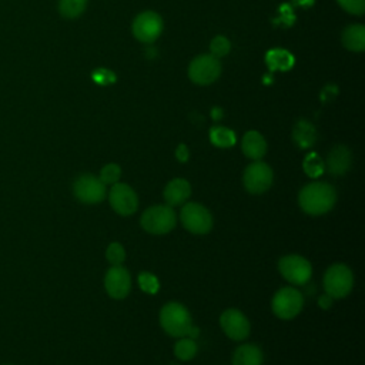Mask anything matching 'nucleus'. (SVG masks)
<instances>
[{
	"label": "nucleus",
	"instance_id": "obj_29",
	"mask_svg": "<svg viewBox=\"0 0 365 365\" xmlns=\"http://www.w3.org/2000/svg\"><path fill=\"white\" fill-rule=\"evenodd\" d=\"M138 285L147 294H155L160 288V282H158L157 277L150 272H141L138 275Z\"/></svg>",
	"mask_w": 365,
	"mask_h": 365
},
{
	"label": "nucleus",
	"instance_id": "obj_21",
	"mask_svg": "<svg viewBox=\"0 0 365 365\" xmlns=\"http://www.w3.org/2000/svg\"><path fill=\"white\" fill-rule=\"evenodd\" d=\"M265 63L271 71H287L294 66V57L287 50L274 48L265 54Z\"/></svg>",
	"mask_w": 365,
	"mask_h": 365
},
{
	"label": "nucleus",
	"instance_id": "obj_16",
	"mask_svg": "<svg viewBox=\"0 0 365 365\" xmlns=\"http://www.w3.org/2000/svg\"><path fill=\"white\" fill-rule=\"evenodd\" d=\"M163 195L167 205H182L191 195V185L184 178H174L165 185Z\"/></svg>",
	"mask_w": 365,
	"mask_h": 365
},
{
	"label": "nucleus",
	"instance_id": "obj_19",
	"mask_svg": "<svg viewBox=\"0 0 365 365\" xmlns=\"http://www.w3.org/2000/svg\"><path fill=\"white\" fill-rule=\"evenodd\" d=\"M342 44L351 51H362L365 48V27L362 24H351L342 31Z\"/></svg>",
	"mask_w": 365,
	"mask_h": 365
},
{
	"label": "nucleus",
	"instance_id": "obj_6",
	"mask_svg": "<svg viewBox=\"0 0 365 365\" xmlns=\"http://www.w3.org/2000/svg\"><path fill=\"white\" fill-rule=\"evenodd\" d=\"M304 307V297L292 287H285L277 291L271 301L272 312L281 319L295 318Z\"/></svg>",
	"mask_w": 365,
	"mask_h": 365
},
{
	"label": "nucleus",
	"instance_id": "obj_17",
	"mask_svg": "<svg viewBox=\"0 0 365 365\" xmlns=\"http://www.w3.org/2000/svg\"><path fill=\"white\" fill-rule=\"evenodd\" d=\"M241 148L245 157L257 161L261 160L267 153V143L265 138L255 130L247 131L241 141Z\"/></svg>",
	"mask_w": 365,
	"mask_h": 365
},
{
	"label": "nucleus",
	"instance_id": "obj_13",
	"mask_svg": "<svg viewBox=\"0 0 365 365\" xmlns=\"http://www.w3.org/2000/svg\"><path fill=\"white\" fill-rule=\"evenodd\" d=\"M163 31V20L154 11L140 13L133 23V33L143 43H153Z\"/></svg>",
	"mask_w": 365,
	"mask_h": 365
},
{
	"label": "nucleus",
	"instance_id": "obj_2",
	"mask_svg": "<svg viewBox=\"0 0 365 365\" xmlns=\"http://www.w3.org/2000/svg\"><path fill=\"white\" fill-rule=\"evenodd\" d=\"M160 324L163 329L175 338H182V336H190L195 338L198 336L200 329L192 325L191 315L188 309L175 301L167 302L161 311H160Z\"/></svg>",
	"mask_w": 365,
	"mask_h": 365
},
{
	"label": "nucleus",
	"instance_id": "obj_34",
	"mask_svg": "<svg viewBox=\"0 0 365 365\" xmlns=\"http://www.w3.org/2000/svg\"><path fill=\"white\" fill-rule=\"evenodd\" d=\"M212 118H214V120L221 118V110H220V108H214V110H212Z\"/></svg>",
	"mask_w": 365,
	"mask_h": 365
},
{
	"label": "nucleus",
	"instance_id": "obj_20",
	"mask_svg": "<svg viewBox=\"0 0 365 365\" xmlns=\"http://www.w3.org/2000/svg\"><path fill=\"white\" fill-rule=\"evenodd\" d=\"M292 137L295 144L299 148H309L314 145L315 140H317V131L315 127L307 121V120H299L292 131Z\"/></svg>",
	"mask_w": 365,
	"mask_h": 365
},
{
	"label": "nucleus",
	"instance_id": "obj_33",
	"mask_svg": "<svg viewBox=\"0 0 365 365\" xmlns=\"http://www.w3.org/2000/svg\"><path fill=\"white\" fill-rule=\"evenodd\" d=\"M318 305H319L321 308H324V309H328V308H331V305H332V298H331L328 294H322V295L318 298Z\"/></svg>",
	"mask_w": 365,
	"mask_h": 365
},
{
	"label": "nucleus",
	"instance_id": "obj_14",
	"mask_svg": "<svg viewBox=\"0 0 365 365\" xmlns=\"http://www.w3.org/2000/svg\"><path fill=\"white\" fill-rule=\"evenodd\" d=\"M107 294L114 299H123L131 289V277L123 265H113L104 277Z\"/></svg>",
	"mask_w": 365,
	"mask_h": 365
},
{
	"label": "nucleus",
	"instance_id": "obj_32",
	"mask_svg": "<svg viewBox=\"0 0 365 365\" xmlns=\"http://www.w3.org/2000/svg\"><path fill=\"white\" fill-rule=\"evenodd\" d=\"M175 157H177V160H178L180 163H185V161L188 160L190 153H188V148H187L185 144H180V145L177 147V150H175Z\"/></svg>",
	"mask_w": 365,
	"mask_h": 365
},
{
	"label": "nucleus",
	"instance_id": "obj_28",
	"mask_svg": "<svg viewBox=\"0 0 365 365\" xmlns=\"http://www.w3.org/2000/svg\"><path fill=\"white\" fill-rule=\"evenodd\" d=\"M231 48V44H230V40L224 36H217L212 38L211 44H210V50H211V56L214 57H224L225 54H228Z\"/></svg>",
	"mask_w": 365,
	"mask_h": 365
},
{
	"label": "nucleus",
	"instance_id": "obj_18",
	"mask_svg": "<svg viewBox=\"0 0 365 365\" xmlns=\"http://www.w3.org/2000/svg\"><path fill=\"white\" fill-rule=\"evenodd\" d=\"M262 361V351L255 344L240 345L232 355V365H261Z\"/></svg>",
	"mask_w": 365,
	"mask_h": 365
},
{
	"label": "nucleus",
	"instance_id": "obj_27",
	"mask_svg": "<svg viewBox=\"0 0 365 365\" xmlns=\"http://www.w3.org/2000/svg\"><path fill=\"white\" fill-rule=\"evenodd\" d=\"M106 257L111 265H121L125 259V250L120 242H111L107 247Z\"/></svg>",
	"mask_w": 365,
	"mask_h": 365
},
{
	"label": "nucleus",
	"instance_id": "obj_3",
	"mask_svg": "<svg viewBox=\"0 0 365 365\" xmlns=\"http://www.w3.org/2000/svg\"><path fill=\"white\" fill-rule=\"evenodd\" d=\"M177 222L175 212L170 205H153L147 208L140 218L141 227L154 235H163L170 232Z\"/></svg>",
	"mask_w": 365,
	"mask_h": 365
},
{
	"label": "nucleus",
	"instance_id": "obj_15",
	"mask_svg": "<svg viewBox=\"0 0 365 365\" xmlns=\"http://www.w3.org/2000/svg\"><path fill=\"white\" fill-rule=\"evenodd\" d=\"M351 161H352L351 151L345 145H335L328 153L324 167L329 174L339 177V175H344L349 170Z\"/></svg>",
	"mask_w": 365,
	"mask_h": 365
},
{
	"label": "nucleus",
	"instance_id": "obj_4",
	"mask_svg": "<svg viewBox=\"0 0 365 365\" xmlns=\"http://www.w3.org/2000/svg\"><path fill=\"white\" fill-rule=\"evenodd\" d=\"M354 287V274L345 264H332L324 275V289L332 299L346 297Z\"/></svg>",
	"mask_w": 365,
	"mask_h": 365
},
{
	"label": "nucleus",
	"instance_id": "obj_26",
	"mask_svg": "<svg viewBox=\"0 0 365 365\" xmlns=\"http://www.w3.org/2000/svg\"><path fill=\"white\" fill-rule=\"evenodd\" d=\"M120 177H121V168L117 164L110 163V164H106L101 168L98 178L103 181V184H106V185L111 184L113 185V184L118 182Z\"/></svg>",
	"mask_w": 365,
	"mask_h": 365
},
{
	"label": "nucleus",
	"instance_id": "obj_24",
	"mask_svg": "<svg viewBox=\"0 0 365 365\" xmlns=\"http://www.w3.org/2000/svg\"><path fill=\"white\" fill-rule=\"evenodd\" d=\"M87 6V0H58V11L66 19L78 17Z\"/></svg>",
	"mask_w": 365,
	"mask_h": 365
},
{
	"label": "nucleus",
	"instance_id": "obj_8",
	"mask_svg": "<svg viewBox=\"0 0 365 365\" xmlns=\"http://www.w3.org/2000/svg\"><path fill=\"white\" fill-rule=\"evenodd\" d=\"M274 180V173L268 164L261 160L251 163L242 174V182L248 192L262 194L265 192Z\"/></svg>",
	"mask_w": 365,
	"mask_h": 365
},
{
	"label": "nucleus",
	"instance_id": "obj_1",
	"mask_svg": "<svg viewBox=\"0 0 365 365\" xmlns=\"http://www.w3.org/2000/svg\"><path fill=\"white\" fill-rule=\"evenodd\" d=\"M336 201L335 188L325 181H314L304 185L298 194V204L309 215H322L334 207Z\"/></svg>",
	"mask_w": 365,
	"mask_h": 365
},
{
	"label": "nucleus",
	"instance_id": "obj_23",
	"mask_svg": "<svg viewBox=\"0 0 365 365\" xmlns=\"http://www.w3.org/2000/svg\"><path fill=\"white\" fill-rule=\"evenodd\" d=\"M197 344L192 338H180L174 345V355L181 361H190L197 354Z\"/></svg>",
	"mask_w": 365,
	"mask_h": 365
},
{
	"label": "nucleus",
	"instance_id": "obj_22",
	"mask_svg": "<svg viewBox=\"0 0 365 365\" xmlns=\"http://www.w3.org/2000/svg\"><path fill=\"white\" fill-rule=\"evenodd\" d=\"M210 141L220 148H228L235 144V134L232 130L222 127V125H215L210 130Z\"/></svg>",
	"mask_w": 365,
	"mask_h": 365
},
{
	"label": "nucleus",
	"instance_id": "obj_12",
	"mask_svg": "<svg viewBox=\"0 0 365 365\" xmlns=\"http://www.w3.org/2000/svg\"><path fill=\"white\" fill-rule=\"evenodd\" d=\"M220 325L225 335L234 341H242L250 335V321L248 318L235 308L225 309L220 317Z\"/></svg>",
	"mask_w": 365,
	"mask_h": 365
},
{
	"label": "nucleus",
	"instance_id": "obj_11",
	"mask_svg": "<svg viewBox=\"0 0 365 365\" xmlns=\"http://www.w3.org/2000/svg\"><path fill=\"white\" fill-rule=\"evenodd\" d=\"M111 208L120 215H131L138 208V197L135 191L124 182H115L108 194Z\"/></svg>",
	"mask_w": 365,
	"mask_h": 365
},
{
	"label": "nucleus",
	"instance_id": "obj_10",
	"mask_svg": "<svg viewBox=\"0 0 365 365\" xmlns=\"http://www.w3.org/2000/svg\"><path fill=\"white\" fill-rule=\"evenodd\" d=\"M73 192L84 204H98L106 197V184L93 174H83L74 181Z\"/></svg>",
	"mask_w": 365,
	"mask_h": 365
},
{
	"label": "nucleus",
	"instance_id": "obj_5",
	"mask_svg": "<svg viewBox=\"0 0 365 365\" xmlns=\"http://www.w3.org/2000/svg\"><path fill=\"white\" fill-rule=\"evenodd\" d=\"M180 218L182 227L197 235H202L211 231L212 228V215L211 212L198 202H187L182 205Z\"/></svg>",
	"mask_w": 365,
	"mask_h": 365
},
{
	"label": "nucleus",
	"instance_id": "obj_7",
	"mask_svg": "<svg viewBox=\"0 0 365 365\" xmlns=\"http://www.w3.org/2000/svg\"><path fill=\"white\" fill-rule=\"evenodd\" d=\"M278 269L281 275L294 285H304L312 275V267L308 259L301 255L289 254L278 261Z\"/></svg>",
	"mask_w": 365,
	"mask_h": 365
},
{
	"label": "nucleus",
	"instance_id": "obj_9",
	"mask_svg": "<svg viewBox=\"0 0 365 365\" xmlns=\"http://www.w3.org/2000/svg\"><path fill=\"white\" fill-rule=\"evenodd\" d=\"M221 74V63L211 54H201L195 57L188 67V76L195 84H211Z\"/></svg>",
	"mask_w": 365,
	"mask_h": 365
},
{
	"label": "nucleus",
	"instance_id": "obj_25",
	"mask_svg": "<svg viewBox=\"0 0 365 365\" xmlns=\"http://www.w3.org/2000/svg\"><path fill=\"white\" fill-rule=\"evenodd\" d=\"M304 171L307 175L312 177V178H317L319 177L324 171H325V167H324V161L321 160V157L317 154V153H309L305 160H304Z\"/></svg>",
	"mask_w": 365,
	"mask_h": 365
},
{
	"label": "nucleus",
	"instance_id": "obj_31",
	"mask_svg": "<svg viewBox=\"0 0 365 365\" xmlns=\"http://www.w3.org/2000/svg\"><path fill=\"white\" fill-rule=\"evenodd\" d=\"M93 78H94L97 83H100V84H107V83H113V81L115 80V76H114L111 71L106 70V68H100V70L94 71Z\"/></svg>",
	"mask_w": 365,
	"mask_h": 365
},
{
	"label": "nucleus",
	"instance_id": "obj_30",
	"mask_svg": "<svg viewBox=\"0 0 365 365\" xmlns=\"http://www.w3.org/2000/svg\"><path fill=\"white\" fill-rule=\"evenodd\" d=\"M338 4L348 13L361 16L365 11V0H336Z\"/></svg>",
	"mask_w": 365,
	"mask_h": 365
}]
</instances>
